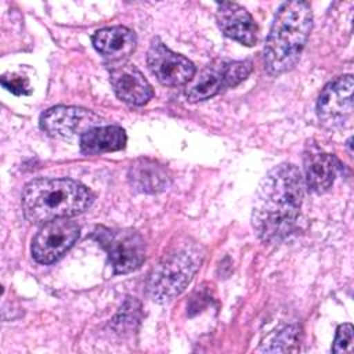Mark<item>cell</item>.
Wrapping results in <instances>:
<instances>
[{"instance_id": "2", "label": "cell", "mask_w": 354, "mask_h": 354, "mask_svg": "<svg viewBox=\"0 0 354 354\" xmlns=\"http://www.w3.org/2000/svg\"><path fill=\"white\" fill-rule=\"evenodd\" d=\"M94 195L83 184L69 178H37L22 192V210L33 224H46L83 213Z\"/></svg>"}, {"instance_id": "5", "label": "cell", "mask_w": 354, "mask_h": 354, "mask_svg": "<svg viewBox=\"0 0 354 354\" xmlns=\"http://www.w3.org/2000/svg\"><path fill=\"white\" fill-rule=\"evenodd\" d=\"M97 242L106 250L115 274H127L137 270L145 259V245L141 235L133 230L98 228L94 232Z\"/></svg>"}, {"instance_id": "19", "label": "cell", "mask_w": 354, "mask_h": 354, "mask_svg": "<svg viewBox=\"0 0 354 354\" xmlns=\"http://www.w3.org/2000/svg\"><path fill=\"white\" fill-rule=\"evenodd\" d=\"M353 344V326L351 324H343L337 326L336 337L332 346V353L350 351Z\"/></svg>"}, {"instance_id": "8", "label": "cell", "mask_w": 354, "mask_h": 354, "mask_svg": "<svg viewBox=\"0 0 354 354\" xmlns=\"http://www.w3.org/2000/svg\"><path fill=\"white\" fill-rule=\"evenodd\" d=\"M353 87L354 82L351 75L340 76L325 86L317 104L318 118L324 124L329 127L342 126L351 115Z\"/></svg>"}, {"instance_id": "12", "label": "cell", "mask_w": 354, "mask_h": 354, "mask_svg": "<svg viewBox=\"0 0 354 354\" xmlns=\"http://www.w3.org/2000/svg\"><path fill=\"white\" fill-rule=\"evenodd\" d=\"M95 50L111 61H122L129 57L137 44L133 30L124 26H111L100 29L91 37Z\"/></svg>"}, {"instance_id": "18", "label": "cell", "mask_w": 354, "mask_h": 354, "mask_svg": "<svg viewBox=\"0 0 354 354\" xmlns=\"http://www.w3.org/2000/svg\"><path fill=\"white\" fill-rule=\"evenodd\" d=\"M252 72V62L250 61H234L225 62L224 75L227 87H235L241 82H243L249 73Z\"/></svg>"}, {"instance_id": "13", "label": "cell", "mask_w": 354, "mask_h": 354, "mask_svg": "<svg viewBox=\"0 0 354 354\" xmlns=\"http://www.w3.org/2000/svg\"><path fill=\"white\" fill-rule=\"evenodd\" d=\"M339 162L333 155L310 152L304 156V174L308 188L317 194L328 191L337 174Z\"/></svg>"}, {"instance_id": "16", "label": "cell", "mask_w": 354, "mask_h": 354, "mask_svg": "<svg viewBox=\"0 0 354 354\" xmlns=\"http://www.w3.org/2000/svg\"><path fill=\"white\" fill-rule=\"evenodd\" d=\"M225 61H221L214 65L206 66L196 77L188 82L187 87V98L192 102L203 101L210 97H214L221 90L227 88L225 75H224Z\"/></svg>"}, {"instance_id": "6", "label": "cell", "mask_w": 354, "mask_h": 354, "mask_svg": "<svg viewBox=\"0 0 354 354\" xmlns=\"http://www.w3.org/2000/svg\"><path fill=\"white\" fill-rule=\"evenodd\" d=\"M79 225L68 218L46 223L32 242V254L37 263L51 264L69 250L79 238Z\"/></svg>"}, {"instance_id": "21", "label": "cell", "mask_w": 354, "mask_h": 354, "mask_svg": "<svg viewBox=\"0 0 354 354\" xmlns=\"http://www.w3.org/2000/svg\"><path fill=\"white\" fill-rule=\"evenodd\" d=\"M295 342H296V332H292V328H288L277 336L274 347H270L267 351H279L281 344H286V351H292L293 348L290 347V344H295Z\"/></svg>"}, {"instance_id": "7", "label": "cell", "mask_w": 354, "mask_h": 354, "mask_svg": "<svg viewBox=\"0 0 354 354\" xmlns=\"http://www.w3.org/2000/svg\"><path fill=\"white\" fill-rule=\"evenodd\" d=\"M147 62L155 77L165 86L187 84L195 75L194 64L167 48L158 37L151 41Z\"/></svg>"}, {"instance_id": "3", "label": "cell", "mask_w": 354, "mask_h": 354, "mask_svg": "<svg viewBox=\"0 0 354 354\" xmlns=\"http://www.w3.org/2000/svg\"><path fill=\"white\" fill-rule=\"evenodd\" d=\"M311 26L308 3L286 1L278 8L264 47V68L270 75L277 76L295 66Z\"/></svg>"}, {"instance_id": "17", "label": "cell", "mask_w": 354, "mask_h": 354, "mask_svg": "<svg viewBox=\"0 0 354 354\" xmlns=\"http://www.w3.org/2000/svg\"><path fill=\"white\" fill-rule=\"evenodd\" d=\"M140 319V304L137 300H126L118 315L113 318V326L118 330L133 328Z\"/></svg>"}, {"instance_id": "1", "label": "cell", "mask_w": 354, "mask_h": 354, "mask_svg": "<svg viewBox=\"0 0 354 354\" xmlns=\"http://www.w3.org/2000/svg\"><path fill=\"white\" fill-rule=\"evenodd\" d=\"M304 198V178L300 170L282 163L270 170L261 180L252 212V225L266 242L286 238L297 220Z\"/></svg>"}, {"instance_id": "10", "label": "cell", "mask_w": 354, "mask_h": 354, "mask_svg": "<svg viewBox=\"0 0 354 354\" xmlns=\"http://www.w3.org/2000/svg\"><path fill=\"white\" fill-rule=\"evenodd\" d=\"M109 76L115 94L127 104L142 105L153 95L151 84L133 64L119 61L111 68Z\"/></svg>"}, {"instance_id": "9", "label": "cell", "mask_w": 354, "mask_h": 354, "mask_svg": "<svg viewBox=\"0 0 354 354\" xmlns=\"http://www.w3.org/2000/svg\"><path fill=\"white\" fill-rule=\"evenodd\" d=\"M100 116L77 106H54L40 118L41 129L50 136L71 138L98 127Z\"/></svg>"}, {"instance_id": "15", "label": "cell", "mask_w": 354, "mask_h": 354, "mask_svg": "<svg viewBox=\"0 0 354 354\" xmlns=\"http://www.w3.org/2000/svg\"><path fill=\"white\" fill-rule=\"evenodd\" d=\"M126 133L119 126L94 127L80 136V149L86 155L119 151L126 145Z\"/></svg>"}, {"instance_id": "14", "label": "cell", "mask_w": 354, "mask_h": 354, "mask_svg": "<svg viewBox=\"0 0 354 354\" xmlns=\"http://www.w3.org/2000/svg\"><path fill=\"white\" fill-rule=\"evenodd\" d=\"M130 184L141 192L156 194L170 185L167 170L151 159H138L129 169Z\"/></svg>"}, {"instance_id": "4", "label": "cell", "mask_w": 354, "mask_h": 354, "mask_svg": "<svg viewBox=\"0 0 354 354\" xmlns=\"http://www.w3.org/2000/svg\"><path fill=\"white\" fill-rule=\"evenodd\" d=\"M203 260L202 246L189 239L173 243L152 268L148 278V293L158 303H167L178 296L194 278Z\"/></svg>"}, {"instance_id": "20", "label": "cell", "mask_w": 354, "mask_h": 354, "mask_svg": "<svg viewBox=\"0 0 354 354\" xmlns=\"http://www.w3.org/2000/svg\"><path fill=\"white\" fill-rule=\"evenodd\" d=\"M1 84L11 93L19 95V94H28L29 93V84L26 79L18 77V76H12V77H7L3 76L1 77Z\"/></svg>"}, {"instance_id": "11", "label": "cell", "mask_w": 354, "mask_h": 354, "mask_svg": "<svg viewBox=\"0 0 354 354\" xmlns=\"http://www.w3.org/2000/svg\"><path fill=\"white\" fill-rule=\"evenodd\" d=\"M216 19L227 37L245 46H253L257 41V25L242 6L231 1L218 3Z\"/></svg>"}]
</instances>
